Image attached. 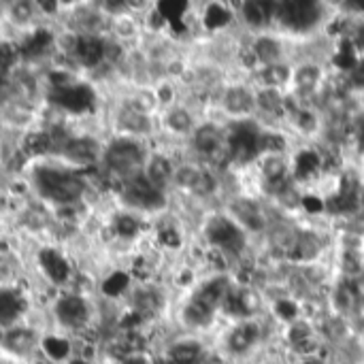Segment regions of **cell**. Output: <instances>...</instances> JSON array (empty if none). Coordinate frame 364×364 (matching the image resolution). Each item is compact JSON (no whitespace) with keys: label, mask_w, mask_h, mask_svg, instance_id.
Segmentation results:
<instances>
[{"label":"cell","mask_w":364,"mask_h":364,"mask_svg":"<svg viewBox=\"0 0 364 364\" xmlns=\"http://www.w3.org/2000/svg\"><path fill=\"white\" fill-rule=\"evenodd\" d=\"M154 364H175L173 360H169V358H156L154 360Z\"/></svg>","instance_id":"40"},{"label":"cell","mask_w":364,"mask_h":364,"mask_svg":"<svg viewBox=\"0 0 364 364\" xmlns=\"http://www.w3.org/2000/svg\"><path fill=\"white\" fill-rule=\"evenodd\" d=\"M66 364H98V362H94V360H88V358H81V356H73L69 362Z\"/></svg>","instance_id":"38"},{"label":"cell","mask_w":364,"mask_h":364,"mask_svg":"<svg viewBox=\"0 0 364 364\" xmlns=\"http://www.w3.org/2000/svg\"><path fill=\"white\" fill-rule=\"evenodd\" d=\"M296 124H299L305 132H311L315 128V115L311 111H299L296 113Z\"/></svg>","instance_id":"31"},{"label":"cell","mask_w":364,"mask_h":364,"mask_svg":"<svg viewBox=\"0 0 364 364\" xmlns=\"http://www.w3.org/2000/svg\"><path fill=\"white\" fill-rule=\"evenodd\" d=\"M258 103H260V107H262V109H267V111H281V105H283V101H281L279 92H275V90L260 92V96H258Z\"/></svg>","instance_id":"26"},{"label":"cell","mask_w":364,"mask_h":364,"mask_svg":"<svg viewBox=\"0 0 364 364\" xmlns=\"http://www.w3.org/2000/svg\"><path fill=\"white\" fill-rule=\"evenodd\" d=\"M158 239L162 245H167V247H179L181 245V237L175 228H162L160 233H158Z\"/></svg>","instance_id":"29"},{"label":"cell","mask_w":364,"mask_h":364,"mask_svg":"<svg viewBox=\"0 0 364 364\" xmlns=\"http://www.w3.org/2000/svg\"><path fill=\"white\" fill-rule=\"evenodd\" d=\"M258 335H260L258 326L251 324V322H245V324H241L233 330V335H230V347H233L235 351H239V354L247 351L256 343Z\"/></svg>","instance_id":"9"},{"label":"cell","mask_w":364,"mask_h":364,"mask_svg":"<svg viewBox=\"0 0 364 364\" xmlns=\"http://www.w3.org/2000/svg\"><path fill=\"white\" fill-rule=\"evenodd\" d=\"M262 132L254 122H241L235 124L230 130V143H228V154L239 162H249L258 154V139Z\"/></svg>","instance_id":"1"},{"label":"cell","mask_w":364,"mask_h":364,"mask_svg":"<svg viewBox=\"0 0 364 364\" xmlns=\"http://www.w3.org/2000/svg\"><path fill=\"white\" fill-rule=\"evenodd\" d=\"M317 81H320V69L313 64H307L296 71V85H299V90H313Z\"/></svg>","instance_id":"20"},{"label":"cell","mask_w":364,"mask_h":364,"mask_svg":"<svg viewBox=\"0 0 364 364\" xmlns=\"http://www.w3.org/2000/svg\"><path fill=\"white\" fill-rule=\"evenodd\" d=\"M230 22V11L224 9L222 5H211L205 13V26L209 30H215V28H222Z\"/></svg>","instance_id":"21"},{"label":"cell","mask_w":364,"mask_h":364,"mask_svg":"<svg viewBox=\"0 0 364 364\" xmlns=\"http://www.w3.org/2000/svg\"><path fill=\"white\" fill-rule=\"evenodd\" d=\"M205 233H207L209 243L220 245V247L226 249V251L237 254V251L243 249V245H245V237H243L241 230H239L233 222H230L228 217H222V215L209 220V224H207V228H205Z\"/></svg>","instance_id":"2"},{"label":"cell","mask_w":364,"mask_h":364,"mask_svg":"<svg viewBox=\"0 0 364 364\" xmlns=\"http://www.w3.org/2000/svg\"><path fill=\"white\" fill-rule=\"evenodd\" d=\"M296 349H299L301 354H311L313 349H315V341L313 339H307V341H303V343H299V345H294Z\"/></svg>","instance_id":"37"},{"label":"cell","mask_w":364,"mask_h":364,"mask_svg":"<svg viewBox=\"0 0 364 364\" xmlns=\"http://www.w3.org/2000/svg\"><path fill=\"white\" fill-rule=\"evenodd\" d=\"M160 307H162V296L151 288H139L135 294H132V309L130 311L139 313L143 320L147 315H154Z\"/></svg>","instance_id":"6"},{"label":"cell","mask_w":364,"mask_h":364,"mask_svg":"<svg viewBox=\"0 0 364 364\" xmlns=\"http://www.w3.org/2000/svg\"><path fill=\"white\" fill-rule=\"evenodd\" d=\"M158 190H162V185H167L173 177H175V169H173V162L167 156H154L147 162V169L143 173Z\"/></svg>","instance_id":"5"},{"label":"cell","mask_w":364,"mask_h":364,"mask_svg":"<svg viewBox=\"0 0 364 364\" xmlns=\"http://www.w3.org/2000/svg\"><path fill=\"white\" fill-rule=\"evenodd\" d=\"M213 188H215L213 177L207 175V173H201V177H198V181L194 183L192 192H194V194H209V192H213Z\"/></svg>","instance_id":"30"},{"label":"cell","mask_w":364,"mask_h":364,"mask_svg":"<svg viewBox=\"0 0 364 364\" xmlns=\"http://www.w3.org/2000/svg\"><path fill=\"white\" fill-rule=\"evenodd\" d=\"M211 315H213V309L203 305L201 301H196V299L183 309V320L190 326H205V324L211 322Z\"/></svg>","instance_id":"13"},{"label":"cell","mask_w":364,"mask_h":364,"mask_svg":"<svg viewBox=\"0 0 364 364\" xmlns=\"http://www.w3.org/2000/svg\"><path fill=\"white\" fill-rule=\"evenodd\" d=\"M307 339H311V328H309L307 324H303V322H296V324L290 328V341H292L294 345H299V343H303V341H307Z\"/></svg>","instance_id":"28"},{"label":"cell","mask_w":364,"mask_h":364,"mask_svg":"<svg viewBox=\"0 0 364 364\" xmlns=\"http://www.w3.org/2000/svg\"><path fill=\"white\" fill-rule=\"evenodd\" d=\"M356 39H358V45H362V47H364V26H360V28H358V37H356Z\"/></svg>","instance_id":"39"},{"label":"cell","mask_w":364,"mask_h":364,"mask_svg":"<svg viewBox=\"0 0 364 364\" xmlns=\"http://www.w3.org/2000/svg\"><path fill=\"white\" fill-rule=\"evenodd\" d=\"M360 145H362V149H364V128H362V132H360Z\"/></svg>","instance_id":"41"},{"label":"cell","mask_w":364,"mask_h":364,"mask_svg":"<svg viewBox=\"0 0 364 364\" xmlns=\"http://www.w3.org/2000/svg\"><path fill=\"white\" fill-rule=\"evenodd\" d=\"M303 205H305V209L309 213H320L324 209V203L320 201V198H315V196H305L303 198Z\"/></svg>","instance_id":"33"},{"label":"cell","mask_w":364,"mask_h":364,"mask_svg":"<svg viewBox=\"0 0 364 364\" xmlns=\"http://www.w3.org/2000/svg\"><path fill=\"white\" fill-rule=\"evenodd\" d=\"M254 53L262 62H275L279 58L281 49H279V43L277 41H273L269 37H262V39H258L254 43Z\"/></svg>","instance_id":"16"},{"label":"cell","mask_w":364,"mask_h":364,"mask_svg":"<svg viewBox=\"0 0 364 364\" xmlns=\"http://www.w3.org/2000/svg\"><path fill=\"white\" fill-rule=\"evenodd\" d=\"M307 364H322V362H317V360H313V362H307Z\"/></svg>","instance_id":"42"},{"label":"cell","mask_w":364,"mask_h":364,"mask_svg":"<svg viewBox=\"0 0 364 364\" xmlns=\"http://www.w3.org/2000/svg\"><path fill=\"white\" fill-rule=\"evenodd\" d=\"M271 5L269 3H245L243 5V15L251 26H262L269 22L271 15Z\"/></svg>","instance_id":"15"},{"label":"cell","mask_w":364,"mask_h":364,"mask_svg":"<svg viewBox=\"0 0 364 364\" xmlns=\"http://www.w3.org/2000/svg\"><path fill=\"white\" fill-rule=\"evenodd\" d=\"M226 294H228V281L226 279H213L201 292H198L196 301H201L203 305L215 309V305L226 299Z\"/></svg>","instance_id":"11"},{"label":"cell","mask_w":364,"mask_h":364,"mask_svg":"<svg viewBox=\"0 0 364 364\" xmlns=\"http://www.w3.org/2000/svg\"><path fill=\"white\" fill-rule=\"evenodd\" d=\"M224 105H226L228 111H233V113H245V111L251 109L254 98H251V94L245 88H233V90L226 92Z\"/></svg>","instance_id":"12"},{"label":"cell","mask_w":364,"mask_h":364,"mask_svg":"<svg viewBox=\"0 0 364 364\" xmlns=\"http://www.w3.org/2000/svg\"><path fill=\"white\" fill-rule=\"evenodd\" d=\"M156 9H158V13L164 19H167V22L179 24L183 19L185 11H188V3H183V0H164V3H158L156 5Z\"/></svg>","instance_id":"14"},{"label":"cell","mask_w":364,"mask_h":364,"mask_svg":"<svg viewBox=\"0 0 364 364\" xmlns=\"http://www.w3.org/2000/svg\"><path fill=\"white\" fill-rule=\"evenodd\" d=\"M320 169V156L315 151H301L296 156V175L299 177H307L313 175Z\"/></svg>","instance_id":"17"},{"label":"cell","mask_w":364,"mask_h":364,"mask_svg":"<svg viewBox=\"0 0 364 364\" xmlns=\"http://www.w3.org/2000/svg\"><path fill=\"white\" fill-rule=\"evenodd\" d=\"M262 173L267 179L277 181L286 173V164L281 162V158H269V160H264V164H262Z\"/></svg>","instance_id":"25"},{"label":"cell","mask_w":364,"mask_h":364,"mask_svg":"<svg viewBox=\"0 0 364 364\" xmlns=\"http://www.w3.org/2000/svg\"><path fill=\"white\" fill-rule=\"evenodd\" d=\"M279 19L292 30H307L320 19V7L309 0H296V3L279 5Z\"/></svg>","instance_id":"3"},{"label":"cell","mask_w":364,"mask_h":364,"mask_svg":"<svg viewBox=\"0 0 364 364\" xmlns=\"http://www.w3.org/2000/svg\"><path fill=\"white\" fill-rule=\"evenodd\" d=\"M351 81H354V85H358V88H364V60L356 66L354 69V75H351Z\"/></svg>","instance_id":"35"},{"label":"cell","mask_w":364,"mask_h":364,"mask_svg":"<svg viewBox=\"0 0 364 364\" xmlns=\"http://www.w3.org/2000/svg\"><path fill=\"white\" fill-rule=\"evenodd\" d=\"M167 124L173 132H188L192 128V117L185 109H173L167 115Z\"/></svg>","instance_id":"22"},{"label":"cell","mask_w":364,"mask_h":364,"mask_svg":"<svg viewBox=\"0 0 364 364\" xmlns=\"http://www.w3.org/2000/svg\"><path fill=\"white\" fill-rule=\"evenodd\" d=\"M335 64L339 66V69H343V71H347V69L354 71L358 66V56H356V49H354V45L349 41H343L339 45V49L335 53Z\"/></svg>","instance_id":"19"},{"label":"cell","mask_w":364,"mask_h":364,"mask_svg":"<svg viewBox=\"0 0 364 364\" xmlns=\"http://www.w3.org/2000/svg\"><path fill=\"white\" fill-rule=\"evenodd\" d=\"M201 345L196 341H179L175 345L169 347L167 358L173 360L175 364H194L198 358H201Z\"/></svg>","instance_id":"10"},{"label":"cell","mask_w":364,"mask_h":364,"mask_svg":"<svg viewBox=\"0 0 364 364\" xmlns=\"http://www.w3.org/2000/svg\"><path fill=\"white\" fill-rule=\"evenodd\" d=\"M237 301H239V315H251L258 309V296L251 290L237 292Z\"/></svg>","instance_id":"24"},{"label":"cell","mask_w":364,"mask_h":364,"mask_svg":"<svg viewBox=\"0 0 364 364\" xmlns=\"http://www.w3.org/2000/svg\"><path fill=\"white\" fill-rule=\"evenodd\" d=\"M275 309H277L279 317H283V320H292V317H296V313H299V309H296V305L292 301H279Z\"/></svg>","instance_id":"32"},{"label":"cell","mask_w":364,"mask_h":364,"mask_svg":"<svg viewBox=\"0 0 364 364\" xmlns=\"http://www.w3.org/2000/svg\"><path fill=\"white\" fill-rule=\"evenodd\" d=\"M194 143H196L198 151L213 156L215 151L222 149V132L217 130V126H211V124L201 126L194 135Z\"/></svg>","instance_id":"7"},{"label":"cell","mask_w":364,"mask_h":364,"mask_svg":"<svg viewBox=\"0 0 364 364\" xmlns=\"http://www.w3.org/2000/svg\"><path fill=\"white\" fill-rule=\"evenodd\" d=\"M343 264H345V271H349V273H358L360 271V260L354 254H345Z\"/></svg>","instance_id":"34"},{"label":"cell","mask_w":364,"mask_h":364,"mask_svg":"<svg viewBox=\"0 0 364 364\" xmlns=\"http://www.w3.org/2000/svg\"><path fill=\"white\" fill-rule=\"evenodd\" d=\"M286 147V139L273 132H262L258 139V151H281Z\"/></svg>","instance_id":"23"},{"label":"cell","mask_w":364,"mask_h":364,"mask_svg":"<svg viewBox=\"0 0 364 364\" xmlns=\"http://www.w3.org/2000/svg\"><path fill=\"white\" fill-rule=\"evenodd\" d=\"M156 98H160L162 103H169L171 98H173V90L169 88V85H162L160 90H158V96Z\"/></svg>","instance_id":"36"},{"label":"cell","mask_w":364,"mask_h":364,"mask_svg":"<svg viewBox=\"0 0 364 364\" xmlns=\"http://www.w3.org/2000/svg\"><path fill=\"white\" fill-rule=\"evenodd\" d=\"M233 213L251 230H260L264 226V217H262V211L258 209L256 203L247 201V198H239V201L233 203Z\"/></svg>","instance_id":"8"},{"label":"cell","mask_w":364,"mask_h":364,"mask_svg":"<svg viewBox=\"0 0 364 364\" xmlns=\"http://www.w3.org/2000/svg\"><path fill=\"white\" fill-rule=\"evenodd\" d=\"M288 77H290V71L283 64H269L267 69L260 73V81L267 85H281L288 81Z\"/></svg>","instance_id":"18"},{"label":"cell","mask_w":364,"mask_h":364,"mask_svg":"<svg viewBox=\"0 0 364 364\" xmlns=\"http://www.w3.org/2000/svg\"><path fill=\"white\" fill-rule=\"evenodd\" d=\"M294 249H296V251H294L296 258H311V256L317 254V243H315V239H311V237H303L299 243H296Z\"/></svg>","instance_id":"27"},{"label":"cell","mask_w":364,"mask_h":364,"mask_svg":"<svg viewBox=\"0 0 364 364\" xmlns=\"http://www.w3.org/2000/svg\"><path fill=\"white\" fill-rule=\"evenodd\" d=\"M115 128L124 132V137L132 139L137 135H149L151 132V117L147 113H141L137 109L128 107L126 103L115 113Z\"/></svg>","instance_id":"4"}]
</instances>
